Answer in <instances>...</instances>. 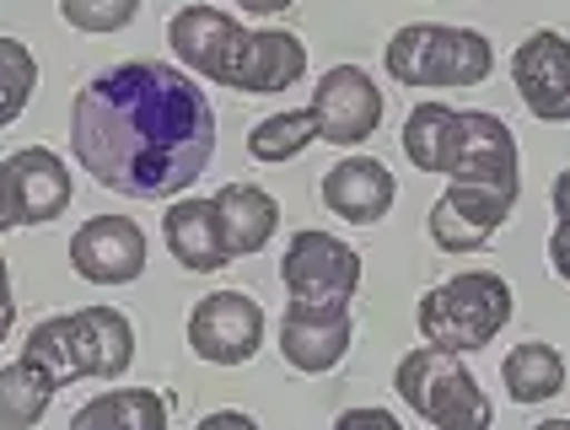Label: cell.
I'll return each mask as SVG.
<instances>
[{"label":"cell","instance_id":"6da1fadb","mask_svg":"<svg viewBox=\"0 0 570 430\" xmlns=\"http://www.w3.org/2000/svg\"><path fill=\"white\" fill-rule=\"evenodd\" d=\"M70 152L108 194L178 199L216 156V108L184 65H108L70 102Z\"/></svg>","mask_w":570,"mask_h":430},{"label":"cell","instance_id":"7a4b0ae2","mask_svg":"<svg viewBox=\"0 0 570 430\" xmlns=\"http://www.w3.org/2000/svg\"><path fill=\"white\" fill-rule=\"evenodd\" d=\"M32 367H43L55 382H119L135 361V323L119 307H76L43 317L22 344Z\"/></svg>","mask_w":570,"mask_h":430},{"label":"cell","instance_id":"3957f363","mask_svg":"<svg viewBox=\"0 0 570 430\" xmlns=\"http://www.w3.org/2000/svg\"><path fill=\"white\" fill-rule=\"evenodd\" d=\"M517 312L511 285L495 270H458L452 280L431 285L414 307V329L425 344L452 350V355H474L484 344H495L501 329Z\"/></svg>","mask_w":570,"mask_h":430},{"label":"cell","instance_id":"277c9868","mask_svg":"<svg viewBox=\"0 0 570 430\" xmlns=\"http://www.w3.org/2000/svg\"><path fill=\"white\" fill-rule=\"evenodd\" d=\"M399 399L431 430H490L495 426V403L479 388V377L463 367V355L436 350V344H414L393 371Z\"/></svg>","mask_w":570,"mask_h":430},{"label":"cell","instance_id":"5b68a950","mask_svg":"<svg viewBox=\"0 0 570 430\" xmlns=\"http://www.w3.org/2000/svg\"><path fill=\"white\" fill-rule=\"evenodd\" d=\"M382 65L399 87H484L495 70V49L474 28L410 22L387 38Z\"/></svg>","mask_w":570,"mask_h":430},{"label":"cell","instance_id":"8992f818","mask_svg":"<svg viewBox=\"0 0 570 430\" xmlns=\"http://www.w3.org/2000/svg\"><path fill=\"white\" fill-rule=\"evenodd\" d=\"M281 285L296 307H350L361 291V253L307 226L285 243Z\"/></svg>","mask_w":570,"mask_h":430},{"label":"cell","instance_id":"52a82bcc","mask_svg":"<svg viewBox=\"0 0 570 430\" xmlns=\"http://www.w3.org/2000/svg\"><path fill=\"white\" fill-rule=\"evenodd\" d=\"M307 108H313L317 140L355 152V146H366V140L377 135L382 87L372 81V70H361V65H328V70L317 76Z\"/></svg>","mask_w":570,"mask_h":430},{"label":"cell","instance_id":"ba28073f","mask_svg":"<svg viewBox=\"0 0 570 430\" xmlns=\"http://www.w3.org/2000/svg\"><path fill=\"white\" fill-rule=\"evenodd\" d=\"M442 178L452 184H490L522 194V173H517V135L501 114L484 108H458V129H452V152H446Z\"/></svg>","mask_w":570,"mask_h":430},{"label":"cell","instance_id":"9c48e42d","mask_svg":"<svg viewBox=\"0 0 570 430\" xmlns=\"http://www.w3.org/2000/svg\"><path fill=\"white\" fill-rule=\"evenodd\" d=\"M264 344V307L248 291H216L189 312V350L210 367H248Z\"/></svg>","mask_w":570,"mask_h":430},{"label":"cell","instance_id":"30bf717a","mask_svg":"<svg viewBox=\"0 0 570 430\" xmlns=\"http://www.w3.org/2000/svg\"><path fill=\"white\" fill-rule=\"evenodd\" d=\"M511 81L539 124H570V38L554 28L528 32L511 55Z\"/></svg>","mask_w":570,"mask_h":430},{"label":"cell","instance_id":"8fae6325","mask_svg":"<svg viewBox=\"0 0 570 430\" xmlns=\"http://www.w3.org/2000/svg\"><path fill=\"white\" fill-rule=\"evenodd\" d=\"M70 270L87 285H129L146 275V232L129 215H92L70 237Z\"/></svg>","mask_w":570,"mask_h":430},{"label":"cell","instance_id":"7c38bea8","mask_svg":"<svg viewBox=\"0 0 570 430\" xmlns=\"http://www.w3.org/2000/svg\"><path fill=\"white\" fill-rule=\"evenodd\" d=\"M511 205H517V194H507V188L446 184V194L425 215L431 221V243L442 253H474L511 221Z\"/></svg>","mask_w":570,"mask_h":430},{"label":"cell","instance_id":"4fadbf2b","mask_svg":"<svg viewBox=\"0 0 570 430\" xmlns=\"http://www.w3.org/2000/svg\"><path fill=\"white\" fill-rule=\"evenodd\" d=\"M302 76H307V43L285 28H258V32H243V38H237L222 87L248 92V97H269V92L296 87Z\"/></svg>","mask_w":570,"mask_h":430},{"label":"cell","instance_id":"5bb4252c","mask_svg":"<svg viewBox=\"0 0 570 430\" xmlns=\"http://www.w3.org/2000/svg\"><path fill=\"white\" fill-rule=\"evenodd\" d=\"M6 184H11L17 226H49L55 215L70 211V194H76L65 156L49 146H22L6 156Z\"/></svg>","mask_w":570,"mask_h":430},{"label":"cell","instance_id":"9a60e30c","mask_svg":"<svg viewBox=\"0 0 570 430\" xmlns=\"http://www.w3.org/2000/svg\"><path fill=\"white\" fill-rule=\"evenodd\" d=\"M350 339H355L350 307H296V302H285L281 355H285V367H296L302 377L334 371L350 355Z\"/></svg>","mask_w":570,"mask_h":430},{"label":"cell","instance_id":"2e32d148","mask_svg":"<svg viewBox=\"0 0 570 430\" xmlns=\"http://www.w3.org/2000/svg\"><path fill=\"white\" fill-rule=\"evenodd\" d=\"M243 32L248 28L232 11H222V6H184L167 22V43H173V55H178V65L189 76H205V81L222 87L226 60H232V49H237Z\"/></svg>","mask_w":570,"mask_h":430},{"label":"cell","instance_id":"e0dca14e","mask_svg":"<svg viewBox=\"0 0 570 430\" xmlns=\"http://www.w3.org/2000/svg\"><path fill=\"white\" fill-rule=\"evenodd\" d=\"M323 205L350 221V226H377L382 215L393 211V199H399V184H393V173L382 167L377 156H355L350 152L345 162H334L328 173H323Z\"/></svg>","mask_w":570,"mask_h":430},{"label":"cell","instance_id":"ac0fdd59","mask_svg":"<svg viewBox=\"0 0 570 430\" xmlns=\"http://www.w3.org/2000/svg\"><path fill=\"white\" fill-rule=\"evenodd\" d=\"M161 243L189 275H216V270L232 264L216 199H173L167 215H161Z\"/></svg>","mask_w":570,"mask_h":430},{"label":"cell","instance_id":"d6986e66","mask_svg":"<svg viewBox=\"0 0 570 430\" xmlns=\"http://www.w3.org/2000/svg\"><path fill=\"white\" fill-rule=\"evenodd\" d=\"M216 199V211H222V232H226V247H232V258H254L264 247L275 243V232H281V205H275V194L258 184H226L210 194Z\"/></svg>","mask_w":570,"mask_h":430},{"label":"cell","instance_id":"ffe728a7","mask_svg":"<svg viewBox=\"0 0 570 430\" xmlns=\"http://www.w3.org/2000/svg\"><path fill=\"white\" fill-rule=\"evenodd\" d=\"M173 399L157 388H108L70 414V430H167Z\"/></svg>","mask_w":570,"mask_h":430},{"label":"cell","instance_id":"44dd1931","mask_svg":"<svg viewBox=\"0 0 570 430\" xmlns=\"http://www.w3.org/2000/svg\"><path fill=\"white\" fill-rule=\"evenodd\" d=\"M501 388H507L511 403L533 409V403H549L566 393V355L543 339H528V344H511L507 361H501Z\"/></svg>","mask_w":570,"mask_h":430},{"label":"cell","instance_id":"7402d4cb","mask_svg":"<svg viewBox=\"0 0 570 430\" xmlns=\"http://www.w3.org/2000/svg\"><path fill=\"white\" fill-rule=\"evenodd\" d=\"M55 393H60V382L43 367H32L28 355L0 367V430H32L49 414Z\"/></svg>","mask_w":570,"mask_h":430},{"label":"cell","instance_id":"603a6c76","mask_svg":"<svg viewBox=\"0 0 570 430\" xmlns=\"http://www.w3.org/2000/svg\"><path fill=\"white\" fill-rule=\"evenodd\" d=\"M452 129H458V108L446 102H414L404 119V156L420 173H442L446 152H452Z\"/></svg>","mask_w":570,"mask_h":430},{"label":"cell","instance_id":"cb8c5ba5","mask_svg":"<svg viewBox=\"0 0 570 430\" xmlns=\"http://www.w3.org/2000/svg\"><path fill=\"white\" fill-rule=\"evenodd\" d=\"M317 140V124H313V108H285V114H269L248 129V156L254 162H291L302 156L307 146Z\"/></svg>","mask_w":570,"mask_h":430},{"label":"cell","instance_id":"d4e9b609","mask_svg":"<svg viewBox=\"0 0 570 430\" xmlns=\"http://www.w3.org/2000/svg\"><path fill=\"white\" fill-rule=\"evenodd\" d=\"M32 92H38V60H32V49L17 43V38H0V129L28 114Z\"/></svg>","mask_w":570,"mask_h":430},{"label":"cell","instance_id":"484cf974","mask_svg":"<svg viewBox=\"0 0 570 430\" xmlns=\"http://www.w3.org/2000/svg\"><path fill=\"white\" fill-rule=\"evenodd\" d=\"M140 0H60V17L76 32H119L135 22Z\"/></svg>","mask_w":570,"mask_h":430},{"label":"cell","instance_id":"4316f807","mask_svg":"<svg viewBox=\"0 0 570 430\" xmlns=\"http://www.w3.org/2000/svg\"><path fill=\"white\" fill-rule=\"evenodd\" d=\"M334 430H404V420L377 409V403H361V409H345V414L334 420Z\"/></svg>","mask_w":570,"mask_h":430},{"label":"cell","instance_id":"83f0119b","mask_svg":"<svg viewBox=\"0 0 570 430\" xmlns=\"http://www.w3.org/2000/svg\"><path fill=\"white\" fill-rule=\"evenodd\" d=\"M549 264L570 285V221H554V232H549Z\"/></svg>","mask_w":570,"mask_h":430},{"label":"cell","instance_id":"f1b7e54d","mask_svg":"<svg viewBox=\"0 0 570 430\" xmlns=\"http://www.w3.org/2000/svg\"><path fill=\"white\" fill-rule=\"evenodd\" d=\"M194 430H258V420L243 414V409H216V414H205Z\"/></svg>","mask_w":570,"mask_h":430},{"label":"cell","instance_id":"f546056e","mask_svg":"<svg viewBox=\"0 0 570 430\" xmlns=\"http://www.w3.org/2000/svg\"><path fill=\"white\" fill-rule=\"evenodd\" d=\"M17 329V302H11V275H6V258H0V344Z\"/></svg>","mask_w":570,"mask_h":430},{"label":"cell","instance_id":"4dcf8cb0","mask_svg":"<svg viewBox=\"0 0 570 430\" xmlns=\"http://www.w3.org/2000/svg\"><path fill=\"white\" fill-rule=\"evenodd\" d=\"M17 232V211H11V184H6V162H0V237Z\"/></svg>","mask_w":570,"mask_h":430},{"label":"cell","instance_id":"1f68e13d","mask_svg":"<svg viewBox=\"0 0 570 430\" xmlns=\"http://www.w3.org/2000/svg\"><path fill=\"white\" fill-rule=\"evenodd\" d=\"M549 199H554V215H560V221H570V167L560 173V178H554V188H549Z\"/></svg>","mask_w":570,"mask_h":430},{"label":"cell","instance_id":"d6a6232c","mask_svg":"<svg viewBox=\"0 0 570 430\" xmlns=\"http://www.w3.org/2000/svg\"><path fill=\"white\" fill-rule=\"evenodd\" d=\"M243 11H254V17H275V11H291L296 0H237Z\"/></svg>","mask_w":570,"mask_h":430},{"label":"cell","instance_id":"836d02e7","mask_svg":"<svg viewBox=\"0 0 570 430\" xmlns=\"http://www.w3.org/2000/svg\"><path fill=\"white\" fill-rule=\"evenodd\" d=\"M533 430H570V420H543V426H533Z\"/></svg>","mask_w":570,"mask_h":430}]
</instances>
